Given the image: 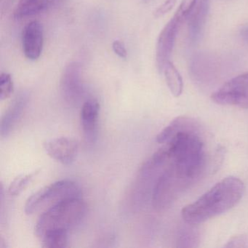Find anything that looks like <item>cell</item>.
Instances as JSON below:
<instances>
[{
    "label": "cell",
    "instance_id": "6da1fadb",
    "mask_svg": "<svg viewBox=\"0 0 248 248\" xmlns=\"http://www.w3.org/2000/svg\"><path fill=\"white\" fill-rule=\"evenodd\" d=\"M207 133L195 120L179 117L156 136L168 155L167 170L186 189L202 176L210 162Z\"/></svg>",
    "mask_w": 248,
    "mask_h": 248
},
{
    "label": "cell",
    "instance_id": "7a4b0ae2",
    "mask_svg": "<svg viewBox=\"0 0 248 248\" xmlns=\"http://www.w3.org/2000/svg\"><path fill=\"white\" fill-rule=\"evenodd\" d=\"M245 191V184L239 178H223L194 202L183 208V220L188 224H199L226 213L240 201Z\"/></svg>",
    "mask_w": 248,
    "mask_h": 248
},
{
    "label": "cell",
    "instance_id": "3957f363",
    "mask_svg": "<svg viewBox=\"0 0 248 248\" xmlns=\"http://www.w3.org/2000/svg\"><path fill=\"white\" fill-rule=\"evenodd\" d=\"M85 212L86 205L81 197L63 200L46 209L36 223L34 233L40 239L49 232H69L82 220Z\"/></svg>",
    "mask_w": 248,
    "mask_h": 248
},
{
    "label": "cell",
    "instance_id": "277c9868",
    "mask_svg": "<svg viewBox=\"0 0 248 248\" xmlns=\"http://www.w3.org/2000/svg\"><path fill=\"white\" fill-rule=\"evenodd\" d=\"M81 194L80 187L74 181H57L33 194L26 202L25 213L34 214L41 209L49 208L63 200L81 197Z\"/></svg>",
    "mask_w": 248,
    "mask_h": 248
},
{
    "label": "cell",
    "instance_id": "5b68a950",
    "mask_svg": "<svg viewBox=\"0 0 248 248\" xmlns=\"http://www.w3.org/2000/svg\"><path fill=\"white\" fill-rule=\"evenodd\" d=\"M211 98L220 105L248 108V73L238 75L226 82Z\"/></svg>",
    "mask_w": 248,
    "mask_h": 248
},
{
    "label": "cell",
    "instance_id": "8992f818",
    "mask_svg": "<svg viewBox=\"0 0 248 248\" xmlns=\"http://www.w3.org/2000/svg\"><path fill=\"white\" fill-rule=\"evenodd\" d=\"M185 20L186 18L176 11L159 34L156 43V61L158 70L160 72H163L165 65L170 62L177 34Z\"/></svg>",
    "mask_w": 248,
    "mask_h": 248
},
{
    "label": "cell",
    "instance_id": "52a82bcc",
    "mask_svg": "<svg viewBox=\"0 0 248 248\" xmlns=\"http://www.w3.org/2000/svg\"><path fill=\"white\" fill-rule=\"evenodd\" d=\"M61 93L66 102L77 104L84 93L81 80V66L78 62H72L66 66L61 79Z\"/></svg>",
    "mask_w": 248,
    "mask_h": 248
},
{
    "label": "cell",
    "instance_id": "ba28073f",
    "mask_svg": "<svg viewBox=\"0 0 248 248\" xmlns=\"http://www.w3.org/2000/svg\"><path fill=\"white\" fill-rule=\"evenodd\" d=\"M45 150L55 160L69 165L74 162L79 150V143L76 139L60 137L45 142Z\"/></svg>",
    "mask_w": 248,
    "mask_h": 248
},
{
    "label": "cell",
    "instance_id": "9c48e42d",
    "mask_svg": "<svg viewBox=\"0 0 248 248\" xmlns=\"http://www.w3.org/2000/svg\"><path fill=\"white\" fill-rule=\"evenodd\" d=\"M23 50L27 59L37 60L43 46V27L39 21L29 23L23 30Z\"/></svg>",
    "mask_w": 248,
    "mask_h": 248
},
{
    "label": "cell",
    "instance_id": "30bf717a",
    "mask_svg": "<svg viewBox=\"0 0 248 248\" xmlns=\"http://www.w3.org/2000/svg\"><path fill=\"white\" fill-rule=\"evenodd\" d=\"M99 111L100 104L95 99L85 101L81 110V124L84 136L90 143H94L96 140Z\"/></svg>",
    "mask_w": 248,
    "mask_h": 248
},
{
    "label": "cell",
    "instance_id": "8fae6325",
    "mask_svg": "<svg viewBox=\"0 0 248 248\" xmlns=\"http://www.w3.org/2000/svg\"><path fill=\"white\" fill-rule=\"evenodd\" d=\"M28 96L26 93L18 95L8 107L2 118L0 132L2 137L8 136L16 125L27 107Z\"/></svg>",
    "mask_w": 248,
    "mask_h": 248
},
{
    "label": "cell",
    "instance_id": "7c38bea8",
    "mask_svg": "<svg viewBox=\"0 0 248 248\" xmlns=\"http://www.w3.org/2000/svg\"><path fill=\"white\" fill-rule=\"evenodd\" d=\"M209 8V0H200L196 10L194 8L188 17V30L190 35L193 38H196L200 34L202 28L205 23Z\"/></svg>",
    "mask_w": 248,
    "mask_h": 248
},
{
    "label": "cell",
    "instance_id": "4fadbf2b",
    "mask_svg": "<svg viewBox=\"0 0 248 248\" xmlns=\"http://www.w3.org/2000/svg\"><path fill=\"white\" fill-rule=\"evenodd\" d=\"M163 72L171 93L175 97H179L182 94L184 82L178 69L172 62H169L165 65Z\"/></svg>",
    "mask_w": 248,
    "mask_h": 248
},
{
    "label": "cell",
    "instance_id": "5bb4252c",
    "mask_svg": "<svg viewBox=\"0 0 248 248\" xmlns=\"http://www.w3.org/2000/svg\"><path fill=\"white\" fill-rule=\"evenodd\" d=\"M62 2V0H37V2L28 6L17 8L14 14V17L16 18H21L29 16L35 15Z\"/></svg>",
    "mask_w": 248,
    "mask_h": 248
},
{
    "label": "cell",
    "instance_id": "9a60e30c",
    "mask_svg": "<svg viewBox=\"0 0 248 248\" xmlns=\"http://www.w3.org/2000/svg\"><path fill=\"white\" fill-rule=\"evenodd\" d=\"M45 248H64L67 246V231H53L45 233L40 238Z\"/></svg>",
    "mask_w": 248,
    "mask_h": 248
},
{
    "label": "cell",
    "instance_id": "2e32d148",
    "mask_svg": "<svg viewBox=\"0 0 248 248\" xmlns=\"http://www.w3.org/2000/svg\"><path fill=\"white\" fill-rule=\"evenodd\" d=\"M37 172L27 174V175H21L16 178L13 181L8 188V192L10 195L17 196L19 195L23 191H24L27 186L32 181L34 177L35 176Z\"/></svg>",
    "mask_w": 248,
    "mask_h": 248
},
{
    "label": "cell",
    "instance_id": "e0dca14e",
    "mask_svg": "<svg viewBox=\"0 0 248 248\" xmlns=\"http://www.w3.org/2000/svg\"><path fill=\"white\" fill-rule=\"evenodd\" d=\"M14 82L11 75L2 73L0 75V100L4 101L11 97L14 92Z\"/></svg>",
    "mask_w": 248,
    "mask_h": 248
},
{
    "label": "cell",
    "instance_id": "ac0fdd59",
    "mask_svg": "<svg viewBox=\"0 0 248 248\" xmlns=\"http://www.w3.org/2000/svg\"><path fill=\"white\" fill-rule=\"evenodd\" d=\"M197 1L198 0H182L177 11L186 19L197 6Z\"/></svg>",
    "mask_w": 248,
    "mask_h": 248
},
{
    "label": "cell",
    "instance_id": "d6986e66",
    "mask_svg": "<svg viewBox=\"0 0 248 248\" xmlns=\"http://www.w3.org/2000/svg\"><path fill=\"white\" fill-rule=\"evenodd\" d=\"M176 2L177 0H166L154 12V16H155V18H160V17L163 16L165 14L169 13L174 8Z\"/></svg>",
    "mask_w": 248,
    "mask_h": 248
},
{
    "label": "cell",
    "instance_id": "ffe728a7",
    "mask_svg": "<svg viewBox=\"0 0 248 248\" xmlns=\"http://www.w3.org/2000/svg\"><path fill=\"white\" fill-rule=\"evenodd\" d=\"M112 48L113 50H114V53H115L117 56L122 58V59H126V58H127V50H126L124 43H122L121 41H119V40L114 41L112 44Z\"/></svg>",
    "mask_w": 248,
    "mask_h": 248
},
{
    "label": "cell",
    "instance_id": "44dd1931",
    "mask_svg": "<svg viewBox=\"0 0 248 248\" xmlns=\"http://www.w3.org/2000/svg\"><path fill=\"white\" fill-rule=\"evenodd\" d=\"M37 0H20L19 3L18 5V8H23V7L28 6L37 2Z\"/></svg>",
    "mask_w": 248,
    "mask_h": 248
},
{
    "label": "cell",
    "instance_id": "7402d4cb",
    "mask_svg": "<svg viewBox=\"0 0 248 248\" xmlns=\"http://www.w3.org/2000/svg\"><path fill=\"white\" fill-rule=\"evenodd\" d=\"M241 35H242L243 40H245L246 43H248V26L244 27V28L241 30Z\"/></svg>",
    "mask_w": 248,
    "mask_h": 248
},
{
    "label": "cell",
    "instance_id": "603a6c76",
    "mask_svg": "<svg viewBox=\"0 0 248 248\" xmlns=\"http://www.w3.org/2000/svg\"><path fill=\"white\" fill-rule=\"evenodd\" d=\"M144 1H147V0H144Z\"/></svg>",
    "mask_w": 248,
    "mask_h": 248
}]
</instances>
